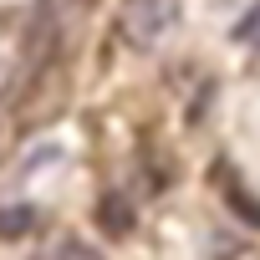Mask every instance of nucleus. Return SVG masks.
Listing matches in <instances>:
<instances>
[{"mask_svg": "<svg viewBox=\"0 0 260 260\" xmlns=\"http://www.w3.org/2000/svg\"><path fill=\"white\" fill-rule=\"evenodd\" d=\"M31 230H36L31 204H0V240H26Z\"/></svg>", "mask_w": 260, "mask_h": 260, "instance_id": "nucleus-4", "label": "nucleus"}, {"mask_svg": "<svg viewBox=\"0 0 260 260\" xmlns=\"http://www.w3.org/2000/svg\"><path fill=\"white\" fill-rule=\"evenodd\" d=\"M214 184L230 194V209H235L245 224H260V199H255V194H250V189H245V184H240L230 169H214Z\"/></svg>", "mask_w": 260, "mask_h": 260, "instance_id": "nucleus-2", "label": "nucleus"}, {"mask_svg": "<svg viewBox=\"0 0 260 260\" xmlns=\"http://www.w3.org/2000/svg\"><path fill=\"white\" fill-rule=\"evenodd\" d=\"M164 26H169V0H122V16H117L122 41L148 46L164 36Z\"/></svg>", "mask_w": 260, "mask_h": 260, "instance_id": "nucleus-1", "label": "nucleus"}, {"mask_svg": "<svg viewBox=\"0 0 260 260\" xmlns=\"http://www.w3.org/2000/svg\"><path fill=\"white\" fill-rule=\"evenodd\" d=\"M97 224H102V235L122 240L127 230H133V204H127L122 194H107V199L97 204Z\"/></svg>", "mask_w": 260, "mask_h": 260, "instance_id": "nucleus-3", "label": "nucleus"}]
</instances>
